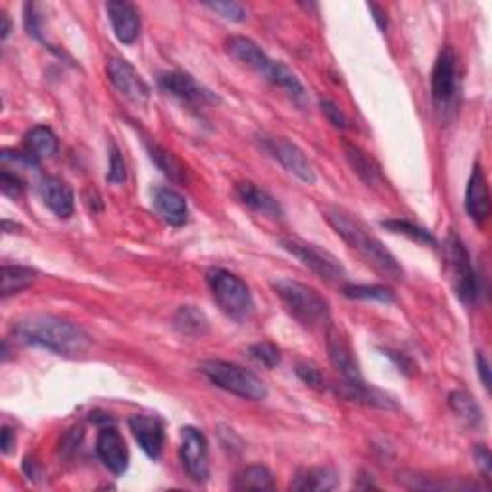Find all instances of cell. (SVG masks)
<instances>
[{
  "mask_svg": "<svg viewBox=\"0 0 492 492\" xmlns=\"http://www.w3.org/2000/svg\"><path fill=\"white\" fill-rule=\"evenodd\" d=\"M226 51L229 52L231 58L237 60V62H241L248 70L256 71L260 78L279 87L281 91H285L294 102L298 104L306 102V88L301 83V79L294 76V71H291L285 64L272 60L252 39L229 37L226 41Z\"/></svg>",
  "mask_w": 492,
  "mask_h": 492,
  "instance_id": "3957f363",
  "label": "cell"
},
{
  "mask_svg": "<svg viewBox=\"0 0 492 492\" xmlns=\"http://www.w3.org/2000/svg\"><path fill=\"white\" fill-rule=\"evenodd\" d=\"M158 83L163 93H168L187 104H192V107H204V104L216 100V97L208 91L206 87H202L190 73L185 71L162 73Z\"/></svg>",
  "mask_w": 492,
  "mask_h": 492,
  "instance_id": "7c38bea8",
  "label": "cell"
},
{
  "mask_svg": "<svg viewBox=\"0 0 492 492\" xmlns=\"http://www.w3.org/2000/svg\"><path fill=\"white\" fill-rule=\"evenodd\" d=\"M129 429L133 437L139 442L141 450L153 460H158L163 452V442H166V431L158 417L153 415H133L129 420Z\"/></svg>",
  "mask_w": 492,
  "mask_h": 492,
  "instance_id": "5bb4252c",
  "label": "cell"
},
{
  "mask_svg": "<svg viewBox=\"0 0 492 492\" xmlns=\"http://www.w3.org/2000/svg\"><path fill=\"white\" fill-rule=\"evenodd\" d=\"M108 79L112 85L122 93L127 100L135 104H144L151 97V88H148L146 81L139 76V71L133 68L127 60L124 58H110L108 60Z\"/></svg>",
  "mask_w": 492,
  "mask_h": 492,
  "instance_id": "8fae6325",
  "label": "cell"
},
{
  "mask_svg": "<svg viewBox=\"0 0 492 492\" xmlns=\"http://www.w3.org/2000/svg\"><path fill=\"white\" fill-rule=\"evenodd\" d=\"M37 279V272L32 270V267L25 265H3V270H0V281H3V285H0V292L3 296H12L18 294L22 291H25L27 287H32Z\"/></svg>",
  "mask_w": 492,
  "mask_h": 492,
  "instance_id": "484cf974",
  "label": "cell"
},
{
  "mask_svg": "<svg viewBox=\"0 0 492 492\" xmlns=\"http://www.w3.org/2000/svg\"><path fill=\"white\" fill-rule=\"evenodd\" d=\"M325 219L342 241H345L354 252H357V256H360L367 265L374 267L379 275L391 281L404 279V270H402V265L393 256V252L386 248L360 219L345 210H337V208L325 210Z\"/></svg>",
  "mask_w": 492,
  "mask_h": 492,
  "instance_id": "6da1fadb",
  "label": "cell"
},
{
  "mask_svg": "<svg viewBox=\"0 0 492 492\" xmlns=\"http://www.w3.org/2000/svg\"><path fill=\"white\" fill-rule=\"evenodd\" d=\"M206 6L218 12L219 16H223L226 20H231V22H243L246 18V12L241 5H237V3H226V0H223V3H206Z\"/></svg>",
  "mask_w": 492,
  "mask_h": 492,
  "instance_id": "836d02e7",
  "label": "cell"
},
{
  "mask_svg": "<svg viewBox=\"0 0 492 492\" xmlns=\"http://www.w3.org/2000/svg\"><path fill=\"white\" fill-rule=\"evenodd\" d=\"M125 179H127L125 162H124L122 154H119L117 148L112 144V148H110V170H108V175H107V181L112 183V185H122V183H125Z\"/></svg>",
  "mask_w": 492,
  "mask_h": 492,
  "instance_id": "d6a6232c",
  "label": "cell"
},
{
  "mask_svg": "<svg viewBox=\"0 0 492 492\" xmlns=\"http://www.w3.org/2000/svg\"><path fill=\"white\" fill-rule=\"evenodd\" d=\"M381 226L386 227L389 231H393V233L404 235V237L412 238V241L420 243V245L437 246V238L433 235H431L429 231H425L423 227L415 226V223H412V221H406V219H389V221H383Z\"/></svg>",
  "mask_w": 492,
  "mask_h": 492,
  "instance_id": "f546056e",
  "label": "cell"
},
{
  "mask_svg": "<svg viewBox=\"0 0 492 492\" xmlns=\"http://www.w3.org/2000/svg\"><path fill=\"white\" fill-rule=\"evenodd\" d=\"M339 485V473L333 468H306L296 473L291 490L296 492H327Z\"/></svg>",
  "mask_w": 492,
  "mask_h": 492,
  "instance_id": "603a6c76",
  "label": "cell"
},
{
  "mask_svg": "<svg viewBox=\"0 0 492 492\" xmlns=\"http://www.w3.org/2000/svg\"><path fill=\"white\" fill-rule=\"evenodd\" d=\"M237 199L241 200L252 212H258L270 219H281L283 218V208L281 204L267 195L265 190L258 189L255 183H238L237 185Z\"/></svg>",
  "mask_w": 492,
  "mask_h": 492,
  "instance_id": "44dd1931",
  "label": "cell"
},
{
  "mask_svg": "<svg viewBox=\"0 0 492 492\" xmlns=\"http://www.w3.org/2000/svg\"><path fill=\"white\" fill-rule=\"evenodd\" d=\"M173 327L185 337H204L210 323L197 306H181L173 316Z\"/></svg>",
  "mask_w": 492,
  "mask_h": 492,
  "instance_id": "d4e9b609",
  "label": "cell"
},
{
  "mask_svg": "<svg viewBox=\"0 0 492 492\" xmlns=\"http://www.w3.org/2000/svg\"><path fill=\"white\" fill-rule=\"evenodd\" d=\"M342 146H345V154H347L350 168L367 187H371V189L385 187V177L381 173L379 163L374 158H371L366 151H362V148L354 143H345Z\"/></svg>",
  "mask_w": 492,
  "mask_h": 492,
  "instance_id": "ffe728a7",
  "label": "cell"
},
{
  "mask_svg": "<svg viewBox=\"0 0 492 492\" xmlns=\"http://www.w3.org/2000/svg\"><path fill=\"white\" fill-rule=\"evenodd\" d=\"M296 376L301 377L308 386H311V389H325V379L321 376V371L316 367V366H311V364H298L296 366Z\"/></svg>",
  "mask_w": 492,
  "mask_h": 492,
  "instance_id": "d590c367",
  "label": "cell"
},
{
  "mask_svg": "<svg viewBox=\"0 0 492 492\" xmlns=\"http://www.w3.org/2000/svg\"><path fill=\"white\" fill-rule=\"evenodd\" d=\"M14 335L25 345L39 347L58 356H79L91 340L79 325L56 316H29L14 325Z\"/></svg>",
  "mask_w": 492,
  "mask_h": 492,
  "instance_id": "7a4b0ae2",
  "label": "cell"
},
{
  "mask_svg": "<svg viewBox=\"0 0 492 492\" xmlns=\"http://www.w3.org/2000/svg\"><path fill=\"white\" fill-rule=\"evenodd\" d=\"M449 404L452 412L460 417L461 423H466L471 429H479L483 425V410L468 391H454L449 396Z\"/></svg>",
  "mask_w": 492,
  "mask_h": 492,
  "instance_id": "4316f807",
  "label": "cell"
},
{
  "mask_svg": "<svg viewBox=\"0 0 492 492\" xmlns=\"http://www.w3.org/2000/svg\"><path fill=\"white\" fill-rule=\"evenodd\" d=\"M321 110L323 114L327 116V119H330V122L339 127V129H350V122H348V117L345 116V112H342L335 102L331 100H321Z\"/></svg>",
  "mask_w": 492,
  "mask_h": 492,
  "instance_id": "8d00e7d4",
  "label": "cell"
},
{
  "mask_svg": "<svg viewBox=\"0 0 492 492\" xmlns=\"http://www.w3.org/2000/svg\"><path fill=\"white\" fill-rule=\"evenodd\" d=\"M0 189H3L6 197L20 199L25 190V183L18 175L10 173L8 170H3V173H0Z\"/></svg>",
  "mask_w": 492,
  "mask_h": 492,
  "instance_id": "e575fe53",
  "label": "cell"
},
{
  "mask_svg": "<svg viewBox=\"0 0 492 492\" xmlns=\"http://www.w3.org/2000/svg\"><path fill=\"white\" fill-rule=\"evenodd\" d=\"M39 192L42 202L47 204L58 218L66 219L73 214L76 199H73L71 187L66 181H62V179L44 177L39 185Z\"/></svg>",
  "mask_w": 492,
  "mask_h": 492,
  "instance_id": "ac0fdd59",
  "label": "cell"
},
{
  "mask_svg": "<svg viewBox=\"0 0 492 492\" xmlns=\"http://www.w3.org/2000/svg\"><path fill=\"white\" fill-rule=\"evenodd\" d=\"M146 151H148V156H151V160L158 166V170L163 175H168L172 181H175V183H185L187 181L185 166L170 151H166V148L160 146L158 143H151V141H146Z\"/></svg>",
  "mask_w": 492,
  "mask_h": 492,
  "instance_id": "83f0119b",
  "label": "cell"
},
{
  "mask_svg": "<svg viewBox=\"0 0 492 492\" xmlns=\"http://www.w3.org/2000/svg\"><path fill=\"white\" fill-rule=\"evenodd\" d=\"M206 283L210 287L216 304L227 318L235 321H246L255 314V298L246 283L221 267H212L206 274Z\"/></svg>",
  "mask_w": 492,
  "mask_h": 492,
  "instance_id": "5b68a950",
  "label": "cell"
},
{
  "mask_svg": "<svg viewBox=\"0 0 492 492\" xmlns=\"http://www.w3.org/2000/svg\"><path fill=\"white\" fill-rule=\"evenodd\" d=\"M260 144L264 151L275 158L283 168L296 175L301 181L311 185L316 183V173L314 168H311L310 160L306 154L298 148L294 143L283 139V137H262Z\"/></svg>",
  "mask_w": 492,
  "mask_h": 492,
  "instance_id": "30bf717a",
  "label": "cell"
},
{
  "mask_svg": "<svg viewBox=\"0 0 492 492\" xmlns=\"http://www.w3.org/2000/svg\"><path fill=\"white\" fill-rule=\"evenodd\" d=\"M275 294L281 298L283 306L289 314L304 327L318 330V327L330 325L331 308L325 298L304 283L292 279H277L272 283Z\"/></svg>",
  "mask_w": 492,
  "mask_h": 492,
  "instance_id": "277c9868",
  "label": "cell"
},
{
  "mask_svg": "<svg viewBox=\"0 0 492 492\" xmlns=\"http://www.w3.org/2000/svg\"><path fill=\"white\" fill-rule=\"evenodd\" d=\"M154 208L163 221L175 227L183 226L189 218L187 200L170 187H158L154 190Z\"/></svg>",
  "mask_w": 492,
  "mask_h": 492,
  "instance_id": "7402d4cb",
  "label": "cell"
},
{
  "mask_svg": "<svg viewBox=\"0 0 492 492\" xmlns=\"http://www.w3.org/2000/svg\"><path fill=\"white\" fill-rule=\"evenodd\" d=\"M283 248L289 250L294 258L301 260L308 270L314 272L318 277H321L327 283H339L345 279V267L342 264L323 248L318 245H311L306 241H301V238L287 237L281 241Z\"/></svg>",
  "mask_w": 492,
  "mask_h": 492,
  "instance_id": "52a82bcc",
  "label": "cell"
},
{
  "mask_svg": "<svg viewBox=\"0 0 492 492\" xmlns=\"http://www.w3.org/2000/svg\"><path fill=\"white\" fill-rule=\"evenodd\" d=\"M235 490H274L275 481L272 471L264 466H250L235 475Z\"/></svg>",
  "mask_w": 492,
  "mask_h": 492,
  "instance_id": "f1b7e54d",
  "label": "cell"
},
{
  "mask_svg": "<svg viewBox=\"0 0 492 492\" xmlns=\"http://www.w3.org/2000/svg\"><path fill=\"white\" fill-rule=\"evenodd\" d=\"M327 354H330V360L333 367L342 376V379L350 383L364 381L360 374V366L356 362V356L348 345V340L342 337L335 327H330V331H327Z\"/></svg>",
  "mask_w": 492,
  "mask_h": 492,
  "instance_id": "2e32d148",
  "label": "cell"
},
{
  "mask_svg": "<svg viewBox=\"0 0 492 492\" xmlns=\"http://www.w3.org/2000/svg\"><path fill=\"white\" fill-rule=\"evenodd\" d=\"M456 91V56L450 47H444L431 73V93L439 104H449Z\"/></svg>",
  "mask_w": 492,
  "mask_h": 492,
  "instance_id": "9a60e30c",
  "label": "cell"
},
{
  "mask_svg": "<svg viewBox=\"0 0 492 492\" xmlns=\"http://www.w3.org/2000/svg\"><path fill=\"white\" fill-rule=\"evenodd\" d=\"M475 458H477V464H479L483 468V471L487 475H490V469H492V461H490V452L485 449L483 444H479L475 449Z\"/></svg>",
  "mask_w": 492,
  "mask_h": 492,
  "instance_id": "f35d334b",
  "label": "cell"
},
{
  "mask_svg": "<svg viewBox=\"0 0 492 492\" xmlns=\"http://www.w3.org/2000/svg\"><path fill=\"white\" fill-rule=\"evenodd\" d=\"M16 444V433L10 427H3V439H0V446H3V452L10 454L12 446Z\"/></svg>",
  "mask_w": 492,
  "mask_h": 492,
  "instance_id": "ab89813d",
  "label": "cell"
},
{
  "mask_svg": "<svg viewBox=\"0 0 492 492\" xmlns=\"http://www.w3.org/2000/svg\"><path fill=\"white\" fill-rule=\"evenodd\" d=\"M183 469L192 481L206 483L210 477V450L202 431L197 427L181 429V446H179Z\"/></svg>",
  "mask_w": 492,
  "mask_h": 492,
  "instance_id": "9c48e42d",
  "label": "cell"
},
{
  "mask_svg": "<svg viewBox=\"0 0 492 492\" xmlns=\"http://www.w3.org/2000/svg\"><path fill=\"white\" fill-rule=\"evenodd\" d=\"M345 296L357 301H379L385 304L395 302V292L383 285H350L345 289Z\"/></svg>",
  "mask_w": 492,
  "mask_h": 492,
  "instance_id": "4dcf8cb0",
  "label": "cell"
},
{
  "mask_svg": "<svg viewBox=\"0 0 492 492\" xmlns=\"http://www.w3.org/2000/svg\"><path fill=\"white\" fill-rule=\"evenodd\" d=\"M200 374L216 385L218 389L227 391L235 396H241L245 400H265L267 386L265 383L252 374V371L223 360H206L199 366Z\"/></svg>",
  "mask_w": 492,
  "mask_h": 492,
  "instance_id": "8992f818",
  "label": "cell"
},
{
  "mask_svg": "<svg viewBox=\"0 0 492 492\" xmlns=\"http://www.w3.org/2000/svg\"><path fill=\"white\" fill-rule=\"evenodd\" d=\"M446 256H449L452 285L458 298L461 302L471 304L477 298V292H479V283H477L468 250L456 235H450L449 243H446Z\"/></svg>",
  "mask_w": 492,
  "mask_h": 492,
  "instance_id": "ba28073f",
  "label": "cell"
},
{
  "mask_svg": "<svg viewBox=\"0 0 492 492\" xmlns=\"http://www.w3.org/2000/svg\"><path fill=\"white\" fill-rule=\"evenodd\" d=\"M97 454L112 473L122 475L129 468V449L116 427H102L97 437Z\"/></svg>",
  "mask_w": 492,
  "mask_h": 492,
  "instance_id": "4fadbf2b",
  "label": "cell"
},
{
  "mask_svg": "<svg viewBox=\"0 0 492 492\" xmlns=\"http://www.w3.org/2000/svg\"><path fill=\"white\" fill-rule=\"evenodd\" d=\"M475 362H477V371H479L485 389L488 391L490 389V367H488V362H487V357L483 356V352H477Z\"/></svg>",
  "mask_w": 492,
  "mask_h": 492,
  "instance_id": "74e56055",
  "label": "cell"
},
{
  "mask_svg": "<svg viewBox=\"0 0 492 492\" xmlns=\"http://www.w3.org/2000/svg\"><path fill=\"white\" fill-rule=\"evenodd\" d=\"M466 210L477 223H483L490 216V195L487 177L479 163L473 168L466 189Z\"/></svg>",
  "mask_w": 492,
  "mask_h": 492,
  "instance_id": "d6986e66",
  "label": "cell"
},
{
  "mask_svg": "<svg viewBox=\"0 0 492 492\" xmlns=\"http://www.w3.org/2000/svg\"><path fill=\"white\" fill-rule=\"evenodd\" d=\"M367 8L371 10V14H374V20L377 23V27L381 29V32H385L386 25H389V22H386V14L383 8H379L377 5H367Z\"/></svg>",
  "mask_w": 492,
  "mask_h": 492,
  "instance_id": "60d3db41",
  "label": "cell"
},
{
  "mask_svg": "<svg viewBox=\"0 0 492 492\" xmlns=\"http://www.w3.org/2000/svg\"><path fill=\"white\" fill-rule=\"evenodd\" d=\"M25 153L32 154L35 160L51 158L58 153V139L51 127L37 125L25 135Z\"/></svg>",
  "mask_w": 492,
  "mask_h": 492,
  "instance_id": "cb8c5ba5",
  "label": "cell"
},
{
  "mask_svg": "<svg viewBox=\"0 0 492 492\" xmlns=\"http://www.w3.org/2000/svg\"><path fill=\"white\" fill-rule=\"evenodd\" d=\"M248 354L255 357V360L265 367H277L281 364V352L272 342H256L248 348Z\"/></svg>",
  "mask_w": 492,
  "mask_h": 492,
  "instance_id": "1f68e13d",
  "label": "cell"
},
{
  "mask_svg": "<svg viewBox=\"0 0 492 492\" xmlns=\"http://www.w3.org/2000/svg\"><path fill=\"white\" fill-rule=\"evenodd\" d=\"M107 12L117 41L124 44L135 42L141 33V16L137 8L129 3H122V0H112L107 5Z\"/></svg>",
  "mask_w": 492,
  "mask_h": 492,
  "instance_id": "e0dca14e",
  "label": "cell"
},
{
  "mask_svg": "<svg viewBox=\"0 0 492 492\" xmlns=\"http://www.w3.org/2000/svg\"><path fill=\"white\" fill-rule=\"evenodd\" d=\"M0 20H3V27H0V37L6 39L8 33H10V20L6 14H0Z\"/></svg>",
  "mask_w": 492,
  "mask_h": 492,
  "instance_id": "b9f144b4",
  "label": "cell"
}]
</instances>
